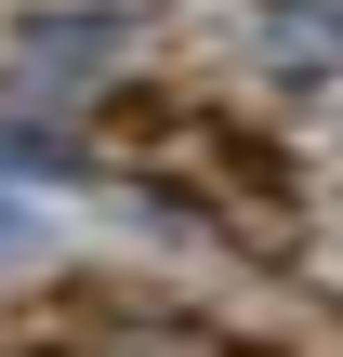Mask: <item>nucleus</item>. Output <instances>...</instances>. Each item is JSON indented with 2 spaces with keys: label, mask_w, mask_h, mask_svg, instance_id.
I'll use <instances>...</instances> for the list:
<instances>
[{
  "label": "nucleus",
  "mask_w": 343,
  "mask_h": 357,
  "mask_svg": "<svg viewBox=\"0 0 343 357\" xmlns=\"http://www.w3.org/2000/svg\"><path fill=\"white\" fill-rule=\"evenodd\" d=\"M119 53H132V13L119 0H53V13L13 26V93L26 106H79V93L119 79Z\"/></svg>",
  "instance_id": "f257e3e1"
},
{
  "label": "nucleus",
  "mask_w": 343,
  "mask_h": 357,
  "mask_svg": "<svg viewBox=\"0 0 343 357\" xmlns=\"http://www.w3.org/2000/svg\"><path fill=\"white\" fill-rule=\"evenodd\" d=\"M13 252H26V212H13V199H0V265H13Z\"/></svg>",
  "instance_id": "f03ea898"
}]
</instances>
